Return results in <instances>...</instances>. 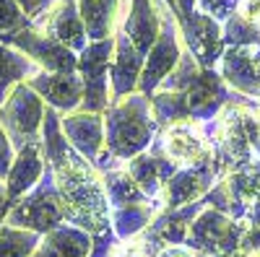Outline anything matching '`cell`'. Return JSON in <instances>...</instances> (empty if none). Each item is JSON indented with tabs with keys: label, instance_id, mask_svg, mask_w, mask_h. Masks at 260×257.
Here are the masks:
<instances>
[{
	"label": "cell",
	"instance_id": "obj_22",
	"mask_svg": "<svg viewBox=\"0 0 260 257\" xmlns=\"http://www.w3.org/2000/svg\"><path fill=\"white\" fill-rule=\"evenodd\" d=\"M208 208L206 198L198 200V203H190V205H182V208H172V210H161L159 216L151 221V226L146 229L151 237H154L161 247H175V244H185L187 239V231H190V224L195 221V216Z\"/></svg>",
	"mask_w": 260,
	"mask_h": 257
},
{
	"label": "cell",
	"instance_id": "obj_17",
	"mask_svg": "<svg viewBox=\"0 0 260 257\" xmlns=\"http://www.w3.org/2000/svg\"><path fill=\"white\" fill-rule=\"evenodd\" d=\"M122 166H125L127 174L136 179V185L143 190V195H146L148 200H159L164 185H167V182L172 179V174L180 169L175 161L164 154L159 138L151 143L148 151H143V154H138L136 159L125 161Z\"/></svg>",
	"mask_w": 260,
	"mask_h": 257
},
{
	"label": "cell",
	"instance_id": "obj_1",
	"mask_svg": "<svg viewBox=\"0 0 260 257\" xmlns=\"http://www.w3.org/2000/svg\"><path fill=\"white\" fill-rule=\"evenodd\" d=\"M60 203H62V216L65 224L76 229H83L86 234H96L110 224L112 208L107 200L102 174L94 164H89L83 156H73L65 166L52 171Z\"/></svg>",
	"mask_w": 260,
	"mask_h": 257
},
{
	"label": "cell",
	"instance_id": "obj_23",
	"mask_svg": "<svg viewBox=\"0 0 260 257\" xmlns=\"http://www.w3.org/2000/svg\"><path fill=\"white\" fill-rule=\"evenodd\" d=\"M89 249H91V234L71 224H62L42 237L34 257H89Z\"/></svg>",
	"mask_w": 260,
	"mask_h": 257
},
{
	"label": "cell",
	"instance_id": "obj_38",
	"mask_svg": "<svg viewBox=\"0 0 260 257\" xmlns=\"http://www.w3.org/2000/svg\"><path fill=\"white\" fill-rule=\"evenodd\" d=\"M156 257H198L190 247H185V244H175V247H164Z\"/></svg>",
	"mask_w": 260,
	"mask_h": 257
},
{
	"label": "cell",
	"instance_id": "obj_20",
	"mask_svg": "<svg viewBox=\"0 0 260 257\" xmlns=\"http://www.w3.org/2000/svg\"><path fill=\"white\" fill-rule=\"evenodd\" d=\"M45 171H47V161L42 156L39 143H31L26 148H21V151H16V159L6 177V195L11 205L24 198L26 192H31L39 185V179L45 177Z\"/></svg>",
	"mask_w": 260,
	"mask_h": 257
},
{
	"label": "cell",
	"instance_id": "obj_21",
	"mask_svg": "<svg viewBox=\"0 0 260 257\" xmlns=\"http://www.w3.org/2000/svg\"><path fill=\"white\" fill-rule=\"evenodd\" d=\"M221 179L229 192V216L237 221H245L247 210L260 198V159L229 171Z\"/></svg>",
	"mask_w": 260,
	"mask_h": 257
},
{
	"label": "cell",
	"instance_id": "obj_42",
	"mask_svg": "<svg viewBox=\"0 0 260 257\" xmlns=\"http://www.w3.org/2000/svg\"><path fill=\"white\" fill-rule=\"evenodd\" d=\"M234 257H247V254H234Z\"/></svg>",
	"mask_w": 260,
	"mask_h": 257
},
{
	"label": "cell",
	"instance_id": "obj_35",
	"mask_svg": "<svg viewBox=\"0 0 260 257\" xmlns=\"http://www.w3.org/2000/svg\"><path fill=\"white\" fill-rule=\"evenodd\" d=\"M120 239L117 234L112 231V226H107L96 234H91V249H89V257H115L117 249H120Z\"/></svg>",
	"mask_w": 260,
	"mask_h": 257
},
{
	"label": "cell",
	"instance_id": "obj_34",
	"mask_svg": "<svg viewBox=\"0 0 260 257\" xmlns=\"http://www.w3.org/2000/svg\"><path fill=\"white\" fill-rule=\"evenodd\" d=\"M240 8H242V0H198V11L211 16L213 21H219V24L229 21L234 13H240Z\"/></svg>",
	"mask_w": 260,
	"mask_h": 257
},
{
	"label": "cell",
	"instance_id": "obj_41",
	"mask_svg": "<svg viewBox=\"0 0 260 257\" xmlns=\"http://www.w3.org/2000/svg\"><path fill=\"white\" fill-rule=\"evenodd\" d=\"M164 3L169 6V11H172V13H175V16H177V3H175V0H164Z\"/></svg>",
	"mask_w": 260,
	"mask_h": 257
},
{
	"label": "cell",
	"instance_id": "obj_18",
	"mask_svg": "<svg viewBox=\"0 0 260 257\" xmlns=\"http://www.w3.org/2000/svg\"><path fill=\"white\" fill-rule=\"evenodd\" d=\"M146 57L133 47L120 29H115V55H112V68H110V96L122 99L138 91V81L143 73Z\"/></svg>",
	"mask_w": 260,
	"mask_h": 257
},
{
	"label": "cell",
	"instance_id": "obj_14",
	"mask_svg": "<svg viewBox=\"0 0 260 257\" xmlns=\"http://www.w3.org/2000/svg\"><path fill=\"white\" fill-rule=\"evenodd\" d=\"M115 29H120L133 42V47L146 57L159 36V29H161L156 0H120Z\"/></svg>",
	"mask_w": 260,
	"mask_h": 257
},
{
	"label": "cell",
	"instance_id": "obj_12",
	"mask_svg": "<svg viewBox=\"0 0 260 257\" xmlns=\"http://www.w3.org/2000/svg\"><path fill=\"white\" fill-rule=\"evenodd\" d=\"M216 70L234 94L260 101V42L250 47H226Z\"/></svg>",
	"mask_w": 260,
	"mask_h": 257
},
{
	"label": "cell",
	"instance_id": "obj_3",
	"mask_svg": "<svg viewBox=\"0 0 260 257\" xmlns=\"http://www.w3.org/2000/svg\"><path fill=\"white\" fill-rule=\"evenodd\" d=\"M6 224L16 226V229L34 231V234H39V237H45V234H50L52 229L65 224L60 192H57V185H55V177H52L50 166L45 171V177L39 179V185L11 205L8 216H6Z\"/></svg>",
	"mask_w": 260,
	"mask_h": 257
},
{
	"label": "cell",
	"instance_id": "obj_7",
	"mask_svg": "<svg viewBox=\"0 0 260 257\" xmlns=\"http://www.w3.org/2000/svg\"><path fill=\"white\" fill-rule=\"evenodd\" d=\"M112 55H115V36L89 42L78 52V76L83 81V104L81 112H94L104 115L110 106V68H112Z\"/></svg>",
	"mask_w": 260,
	"mask_h": 257
},
{
	"label": "cell",
	"instance_id": "obj_9",
	"mask_svg": "<svg viewBox=\"0 0 260 257\" xmlns=\"http://www.w3.org/2000/svg\"><path fill=\"white\" fill-rule=\"evenodd\" d=\"M224 174L219 164H216L213 154L211 159L195 164V166H182L177 169L172 179L164 185L161 195H159V203H161V210H172V208H182V205H190V203H198L203 200L211 187L219 182Z\"/></svg>",
	"mask_w": 260,
	"mask_h": 257
},
{
	"label": "cell",
	"instance_id": "obj_11",
	"mask_svg": "<svg viewBox=\"0 0 260 257\" xmlns=\"http://www.w3.org/2000/svg\"><path fill=\"white\" fill-rule=\"evenodd\" d=\"M31 29L50 34L52 39H57L60 45L73 50L76 55L83 52V47L89 45V36H86V26L81 21L76 0H50L47 8L31 21Z\"/></svg>",
	"mask_w": 260,
	"mask_h": 257
},
{
	"label": "cell",
	"instance_id": "obj_28",
	"mask_svg": "<svg viewBox=\"0 0 260 257\" xmlns=\"http://www.w3.org/2000/svg\"><path fill=\"white\" fill-rule=\"evenodd\" d=\"M102 182H104V192H107V200H110V208H122V205H133V203H148V198L143 195V190L125 171V166H115V169L102 171Z\"/></svg>",
	"mask_w": 260,
	"mask_h": 257
},
{
	"label": "cell",
	"instance_id": "obj_31",
	"mask_svg": "<svg viewBox=\"0 0 260 257\" xmlns=\"http://www.w3.org/2000/svg\"><path fill=\"white\" fill-rule=\"evenodd\" d=\"M224 47H250L260 42V26L255 21L245 18L242 13H234L229 21L221 24Z\"/></svg>",
	"mask_w": 260,
	"mask_h": 257
},
{
	"label": "cell",
	"instance_id": "obj_8",
	"mask_svg": "<svg viewBox=\"0 0 260 257\" xmlns=\"http://www.w3.org/2000/svg\"><path fill=\"white\" fill-rule=\"evenodd\" d=\"M0 42L18 50L21 55H26L34 65H39V70H47V73H76L78 70V55L73 50H68L50 34H42L31 26L0 34Z\"/></svg>",
	"mask_w": 260,
	"mask_h": 257
},
{
	"label": "cell",
	"instance_id": "obj_6",
	"mask_svg": "<svg viewBox=\"0 0 260 257\" xmlns=\"http://www.w3.org/2000/svg\"><path fill=\"white\" fill-rule=\"evenodd\" d=\"M45 112H47V104L29 89L26 81L18 83L8 94V99L0 104V125H3L6 135L11 138L13 151L39 143Z\"/></svg>",
	"mask_w": 260,
	"mask_h": 257
},
{
	"label": "cell",
	"instance_id": "obj_26",
	"mask_svg": "<svg viewBox=\"0 0 260 257\" xmlns=\"http://www.w3.org/2000/svg\"><path fill=\"white\" fill-rule=\"evenodd\" d=\"M39 148H42V156H45V161H47V166L52 171L60 169V166H65L76 156L73 145L68 143V138H65V133H62L60 115L55 109H50V106H47V112H45V122H42Z\"/></svg>",
	"mask_w": 260,
	"mask_h": 257
},
{
	"label": "cell",
	"instance_id": "obj_16",
	"mask_svg": "<svg viewBox=\"0 0 260 257\" xmlns=\"http://www.w3.org/2000/svg\"><path fill=\"white\" fill-rule=\"evenodd\" d=\"M29 89L45 101L50 109H55L60 117L62 115H73L81 109L83 104V81L76 73H47L39 70L26 81Z\"/></svg>",
	"mask_w": 260,
	"mask_h": 257
},
{
	"label": "cell",
	"instance_id": "obj_32",
	"mask_svg": "<svg viewBox=\"0 0 260 257\" xmlns=\"http://www.w3.org/2000/svg\"><path fill=\"white\" fill-rule=\"evenodd\" d=\"M201 70H203V68L195 62V57H192L187 50H182L180 62L175 65V70L164 78V83L159 86V91H187L190 86H192V81L201 76Z\"/></svg>",
	"mask_w": 260,
	"mask_h": 257
},
{
	"label": "cell",
	"instance_id": "obj_40",
	"mask_svg": "<svg viewBox=\"0 0 260 257\" xmlns=\"http://www.w3.org/2000/svg\"><path fill=\"white\" fill-rule=\"evenodd\" d=\"M175 3H177V18L198 11V0H175Z\"/></svg>",
	"mask_w": 260,
	"mask_h": 257
},
{
	"label": "cell",
	"instance_id": "obj_13",
	"mask_svg": "<svg viewBox=\"0 0 260 257\" xmlns=\"http://www.w3.org/2000/svg\"><path fill=\"white\" fill-rule=\"evenodd\" d=\"M187 96V106H190V120L192 122H211L219 115L226 104H234L245 96L234 94L229 86L224 83V78L219 76V70H201V76L192 81V86L187 91H182Z\"/></svg>",
	"mask_w": 260,
	"mask_h": 257
},
{
	"label": "cell",
	"instance_id": "obj_29",
	"mask_svg": "<svg viewBox=\"0 0 260 257\" xmlns=\"http://www.w3.org/2000/svg\"><path fill=\"white\" fill-rule=\"evenodd\" d=\"M151 101V112L159 125V133L164 127L175 125V122H185L190 120V106H187V96L182 91H156L148 96Z\"/></svg>",
	"mask_w": 260,
	"mask_h": 257
},
{
	"label": "cell",
	"instance_id": "obj_37",
	"mask_svg": "<svg viewBox=\"0 0 260 257\" xmlns=\"http://www.w3.org/2000/svg\"><path fill=\"white\" fill-rule=\"evenodd\" d=\"M18 3H21V8L26 11L29 21H34V18L42 13V11L47 8V3H50V0H18Z\"/></svg>",
	"mask_w": 260,
	"mask_h": 257
},
{
	"label": "cell",
	"instance_id": "obj_24",
	"mask_svg": "<svg viewBox=\"0 0 260 257\" xmlns=\"http://www.w3.org/2000/svg\"><path fill=\"white\" fill-rule=\"evenodd\" d=\"M161 213V203L159 200H148V203H133V205H122V208H112V231L117 234L120 242H130L138 234H143L151 221Z\"/></svg>",
	"mask_w": 260,
	"mask_h": 257
},
{
	"label": "cell",
	"instance_id": "obj_25",
	"mask_svg": "<svg viewBox=\"0 0 260 257\" xmlns=\"http://www.w3.org/2000/svg\"><path fill=\"white\" fill-rule=\"evenodd\" d=\"M117 3L120 0H76L89 42H102L115 36Z\"/></svg>",
	"mask_w": 260,
	"mask_h": 257
},
{
	"label": "cell",
	"instance_id": "obj_4",
	"mask_svg": "<svg viewBox=\"0 0 260 257\" xmlns=\"http://www.w3.org/2000/svg\"><path fill=\"white\" fill-rule=\"evenodd\" d=\"M242 237L245 221H237L213 208H203L190 224L185 247H190L198 257H234L242 254Z\"/></svg>",
	"mask_w": 260,
	"mask_h": 257
},
{
	"label": "cell",
	"instance_id": "obj_36",
	"mask_svg": "<svg viewBox=\"0 0 260 257\" xmlns=\"http://www.w3.org/2000/svg\"><path fill=\"white\" fill-rule=\"evenodd\" d=\"M13 159H16V151H13V145H11V138L6 135L3 125H0V179H3V182L8 177V169H11Z\"/></svg>",
	"mask_w": 260,
	"mask_h": 257
},
{
	"label": "cell",
	"instance_id": "obj_30",
	"mask_svg": "<svg viewBox=\"0 0 260 257\" xmlns=\"http://www.w3.org/2000/svg\"><path fill=\"white\" fill-rule=\"evenodd\" d=\"M42 237L26 229H16L3 224L0 226V257H34Z\"/></svg>",
	"mask_w": 260,
	"mask_h": 257
},
{
	"label": "cell",
	"instance_id": "obj_39",
	"mask_svg": "<svg viewBox=\"0 0 260 257\" xmlns=\"http://www.w3.org/2000/svg\"><path fill=\"white\" fill-rule=\"evenodd\" d=\"M8 210H11V200H8V195H6V182L0 179V226L6 224Z\"/></svg>",
	"mask_w": 260,
	"mask_h": 257
},
{
	"label": "cell",
	"instance_id": "obj_33",
	"mask_svg": "<svg viewBox=\"0 0 260 257\" xmlns=\"http://www.w3.org/2000/svg\"><path fill=\"white\" fill-rule=\"evenodd\" d=\"M24 26H31V21L18 0H0V34L18 31Z\"/></svg>",
	"mask_w": 260,
	"mask_h": 257
},
{
	"label": "cell",
	"instance_id": "obj_19",
	"mask_svg": "<svg viewBox=\"0 0 260 257\" xmlns=\"http://www.w3.org/2000/svg\"><path fill=\"white\" fill-rule=\"evenodd\" d=\"M60 125L68 143L73 145V151L89 164H96L99 154L104 151V117L78 109L73 115H62Z\"/></svg>",
	"mask_w": 260,
	"mask_h": 257
},
{
	"label": "cell",
	"instance_id": "obj_5",
	"mask_svg": "<svg viewBox=\"0 0 260 257\" xmlns=\"http://www.w3.org/2000/svg\"><path fill=\"white\" fill-rule=\"evenodd\" d=\"M156 11H159L161 29H159V36L154 42V47H151V52L146 55L143 73H141V81H138V94H143L146 99L159 91V86L164 83V78L172 70H175V65L180 62V55L185 50L177 16L169 11V6L164 0H156Z\"/></svg>",
	"mask_w": 260,
	"mask_h": 257
},
{
	"label": "cell",
	"instance_id": "obj_15",
	"mask_svg": "<svg viewBox=\"0 0 260 257\" xmlns=\"http://www.w3.org/2000/svg\"><path fill=\"white\" fill-rule=\"evenodd\" d=\"M159 143L164 148V154L175 161L180 169L182 166H195L206 159H211V143L206 138V130L201 122H175L164 127L159 133Z\"/></svg>",
	"mask_w": 260,
	"mask_h": 257
},
{
	"label": "cell",
	"instance_id": "obj_2",
	"mask_svg": "<svg viewBox=\"0 0 260 257\" xmlns=\"http://www.w3.org/2000/svg\"><path fill=\"white\" fill-rule=\"evenodd\" d=\"M104 151L117 164L148 151L159 138V125L151 112V101L143 94H130L110 101L104 109Z\"/></svg>",
	"mask_w": 260,
	"mask_h": 257
},
{
	"label": "cell",
	"instance_id": "obj_27",
	"mask_svg": "<svg viewBox=\"0 0 260 257\" xmlns=\"http://www.w3.org/2000/svg\"><path fill=\"white\" fill-rule=\"evenodd\" d=\"M37 73H39V65H34L26 55H21L18 50L0 42V104L8 99V94L18 83L29 81Z\"/></svg>",
	"mask_w": 260,
	"mask_h": 257
},
{
	"label": "cell",
	"instance_id": "obj_10",
	"mask_svg": "<svg viewBox=\"0 0 260 257\" xmlns=\"http://www.w3.org/2000/svg\"><path fill=\"white\" fill-rule=\"evenodd\" d=\"M177 24H180L185 50L195 57V62H198L203 70H213L219 65L224 50H226L221 24L213 21L211 16L201 13V11H192V13L177 18Z\"/></svg>",
	"mask_w": 260,
	"mask_h": 257
}]
</instances>
